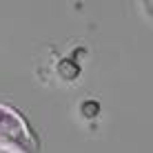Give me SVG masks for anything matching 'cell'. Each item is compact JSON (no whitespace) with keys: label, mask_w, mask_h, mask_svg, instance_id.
Segmentation results:
<instances>
[{"label":"cell","mask_w":153,"mask_h":153,"mask_svg":"<svg viewBox=\"0 0 153 153\" xmlns=\"http://www.w3.org/2000/svg\"><path fill=\"white\" fill-rule=\"evenodd\" d=\"M40 140L22 113L0 102V153H38Z\"/></svg>","instance_id":"obj_1"}]
</instances>
